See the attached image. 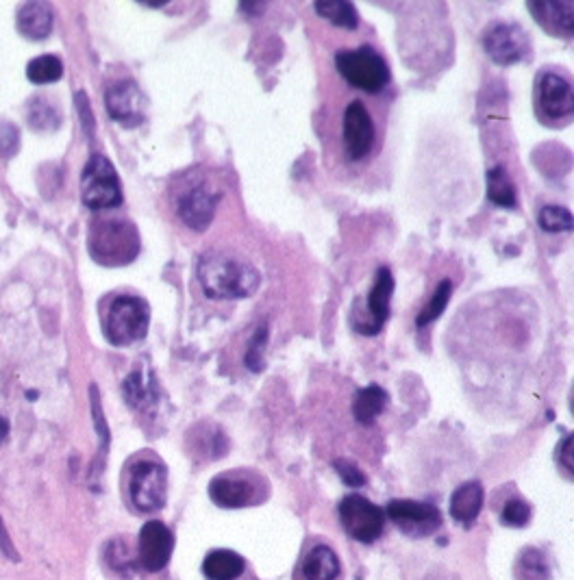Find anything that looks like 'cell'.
Listing matches in <instances>:
<instances>
[{"label":"cell","instance_id":"cell-1","mask_svg":"<svg viewBox=\"0 0 574 580\" xmlns=\"http://www.w3.org/2000/svg\"><path fill=\"white\" fill-rule=\"evenodd\" d=\"M196 276L205 296L211 300L248 298L257 292L261 283V276L251 263L218 250H209L198 259Z\"/></svg>","mask_w":574,"mask_h":580},{"label":"cell","instance_id":"cell-2","mask_svg":"<svg viewBox=\"0 0 574 580\" xmlns=\"http://www.w3.org/2000/svg\"><path fill=\"white\" fill-rule=\"evenodd\" d=\"M87 248L96 263L105 268L129 266L140 255L142 239L135 224L127 220H101L92 226Z\"/></svg>","mask_w":574,"mask_h":580},{"label":"cell","instance_id":"cell-3","mask_svg":"<svg viewBox=\"0 0 574 580\" xmlns=\"http://www.w3.org/2000/svg\"><path fill=\"white\" fill-rule=\"evenodd\" d=\"M335 68L348 85L357 87L361 92L377 94L390 83L392 74L388 63L370 46H361L355 50H340L335 55Z\"/></svg>","mask_w":574,"mask_h":580},{"label":"cell","instance_id":"cell-4","mask_svg":"<svg viewBox=\"0 0 574 580\" xmlns=\"http://www.w3.org/2000/svg\"><path fill=\"white\" fill-rule=\"evenodd\" d=\"M151 326V309L137 296H118L107 311L105 335L114 346H133L142 342Z\"/></svg>","mask_w":574,"mask_h":580},{"label":"cell","instance_id":"cell-5","mask_svg":"<svg viewBox=\"0 0 574 580\" xmlns=\"http://www.w3.org/2000/svg\"><path fill=\"white\" fill-rule=\"evenodd\" d=\"M83 203L94 211H105L122 205L120 176L107 157L94 155L81 174Z\"/></svg>","mask_w":574,"mask_h":580},{"label":"cell","instance_id":"cell-6","mask_svg":"<svg viewBox=\"0 0 574 580\" xmlns=\"http://www.w3.org/2000/svg\"><path fill=\"white\" fill-rule=\"evenodd\" d=\"M168 491V470L155 459L137 461L129 478V494L137 511L153 513L164 509Z\"/></svg>","mask_w":574,"mask_h":580},{"label":"cell","instance_id":"cell-7","mask_svg":"<svg viewBox=\"0 0 574 580\" xmlns=\"http://www.w3.org/2000/svg\"><path fill=\"white\" fill-rule=\"evenodd\" d=\"M340 522L348 537H353L361 544H372L383 533L385 526V511L377 504L370 502L368 498L351 494L340 502Z\"/></svg>","mask_w":574,"mask_h":580},{"label":"cell","instance_id":"cell-8","mask_svg":"<svg viewBox=\"0 0 574 580\" xmlns=\"http://www.w3.org/2000/svg\"><path fill=\"white\" fill-rule=\"evenodd\" d=\"M390 520L398 526V531L411 539L431 537L442 528V513L429 502L418 500H392L388 504Z\"/></svg>","mask_w":574,"mask_h":580},{"label":"cell","instance_id":"cell-9","mask_svg":"<svg viewBox=\"0 0 574 580\" xmlns=\"http://www.w3.org/2000/svg\"><path fill=\"white\" fill-rule=\"evenodd\" d=\"M535 109L548 122L572 118L574 94L570 81L557 72L542 70L535 81Z\"/></svg>","mask_w":574,"mask_h":580},{"label":"cell","instance_id":"cell-10","mask_svg":"<svg viewBox=\"0 0 574 580\" xmlns=\"http://www.w3.org/2000/svg\"><path fill=\"white\" fill-rule=\"evenodd\" d=\"M483 50L498 66H516L531 53L529 37L518 24H492L483 33Z\"/></svg>","mask_w":574,"mask_h":580},{"label":"cell","instance_id":"cell-11","mask_svg":"<svg viewBox=\"0 0 574 580\" xmlns=\"http://www.w3.org/2000/svg\"><path fill=\"white\" fill-rule=\"evenodd\" d=\"M209 498L220 509H244L264 500V489L242 472H224L209 483Z\"/></svg>","mask_w":574,"mask_h":580},{"label":"cell","instance_id":"cell-12","mask_svg":"<svg viewBox=\"0 0 574 580\" xmlns=\"http://www.w3.org/2000/svg\"><path fill=\"white\" fill-rule=\"evenodd\" d=\"M220 203V194L207 181H198L190 185L177 200V213L185 226L192 231L203 233L214 222L216 207Z\"/></svg>","mask_w":574,"mask_h":580},{"label":"cell","instance_id":"cell-13","mask_svg":"<svg viewBox=\"0 0 574 580\" xmlns=\"http://www.w3.org/2000/svg\"><path fill=\"white\" fill-rule=\"evenodd\" d=\"M174 550V535L164 522L144 524L140 539H137V563L146 572H161L170 563Z\"/></svg>","mask_w":574,"mask_h":580},{"label":"cell","instance_id":"cell-14","mask_svg":"<svg viewBox=\"0 0 574 580\" xmlns=\"http://www.w3.org/2000/svg\"><path fill=\"white\" fill-rule=\"evenodd\" d=\"M344 144L353 161L366 159L374 146V122L361 100H353L344 111Z\"/></svg>","mask_w":574,"mask_h":580},{"label":"cell","instance_id":"cell-15","mask_svg":"<svg viewBox=\"0 0 574 580\" xmlns=\"http://www.w3.org/2000/svg\"><path fill=\"white\" fill-rule=\"evenodd\" d=\"M109 116L127 129L144 122V96L135 81H120L111 85L105 96Z\"/></svg>","mask_w":574,"mask_h":580},{"label":"cell","instance_id":"cell-16","mask_svg":"<svg viewBox=\"0 0 574 580\" xmlns=\"http://www.w3.org/2000/svg\"><path fill=\"white\" fill-rule=\"evenodd\" d=\"M392 294H394V276L390 268H379L377 279H374L368 294V320L357 326L355 329L357 333L372 337L383 329V324L390 318Z\"/></svg>","mask_w":574,"mask_h":580},{"label":"cell","instance_id":"cell-17","mask_svg":"<svg viewBox=\"0 0 574 580\" xmlns=\"http://www.w3.org/2000/svg\"><path fill=\"white\" fill-rule=\"evenodd\" d=\"M529 14L540 27L548 33L561 37V40H570L574 31V5L572 0H531L527 5Z\"/></svg>","mask_w":574,"mask_h":580},{"label":"cell","instance_id":"cell-18","mask_svg":"<svg viewBox=\"0 0 574 580\" xmlns=\"http://www.w3.org/2000/svg\"><path fill=\"white\" fill-rule=\"evenodd\" d=\"M18 31L27 40H46L53 31V9L48 3H24L18 9Z\"/></svg>","mask_w":574,"mask_h":580},{"label":"cell","instance_id":"cell-19","mask_svg":"<svg viewBox=\"0 0 574 580\" xmlns=\"http://www.w3.org/2000/svg\"><path fill=\"white\" fill-rule=\"evenodd\" d=\"M122 394L133 409H140V411L153 409L159 400V389H157L155 378L151 372L146 374L144 370H135L124 378Z\"/></svg>","mask_w":574,"mask_h":580},{"label":"cell","instance_id":"cell-20","mask_svg":"<svg viewBox=\"0 0 574 580\" xmlns=\"http://www.w3.org/2000/svg\"><path fill=\"white\" fill-rule=\"evenodd\" d=\"M483 485L479 481H468L455 489L451 496V515L459 524H472L483 509Z\"/></svg>","mask_w":574,"mask_h":580},{"label":"cell","instance_id":"cell-21","mask_svg":"<svg viewBox=\"0 0 574 580\" xmlns=\"http://www.w3.org/2000/svg\"><path fill=\"white\" fill-rule=\"evenodd\" d=\"M301 572L305 580H338L340 559L329 546H314L303 559Z\"/></svg>","mask_w":574,"mask_h":580},{"label":"cell","instance_id":"cell-22","mask_svg":"<svg viewBox=\"0 0 574 580\" xmlns=\"http://www.w3.org/2000/svg\"><path fill=\"white\" fill-rule=\"evenodd\" d=\"M246 570V561L233 550H211L203 561V574L207 580H237Z\"/></svg>","mask_w":574,"mask_h":580},{"label":"cell","instance_id":"cell-23","mask_svg":"<svg viewBox=\"0 0 574 580\" xmlns=\"http://www.w3.org/2000/svg\"><path fill=\"white\" fill-rule=\"evenodd\" d=\"M388 400H390L388 392H385V389L379 385H368L364 389H359V392L355 394V400H353L355 420L359 424L370 426L383 413L385 405H388Z\"/></svg>","mask_w":574,"mask_h":580},{"label":"cell","instance_id":"cell-24","mask_svg":"<svg viewBox=\"0 0 574 580\" xmlns=\"http://www.w3.org/2000/svg\"><path fill=\"white\" fill-rule=\"evenodd\" d=\"M485 185H488V198L490 203L503 209H514L516 207V185L511 181L509 172L503 166H496L488 170L485 176Z\"/></svg>","mask_w":574,"mask_h":580},{"label":"cell","instance_id":"cell-25","mask_svg":"<svg viewBox=\"0 0 574 580\" xmlns=\"http://www.w3.org/2000/svg\"><path fill=\"white\" fill-rule=\"evenodd\" d=\"M316 14L340 29L355 31L359 27V14L353 3L348 0H318L314 3Z\"/></svg>","mask_w":574,"mask_h":580},{"label":"cell","instance_id":"cell-26","mask_svg":"<svg viewBox=\"0 0 574 580\" xmlns=\"http://www.w3.org/2000/svg\"><path fill=\"white\" fill-rule=\"evenodd\" d=\"M516 580H551V570L544 552L538 548H527L520 552V557L514 565Z\"/></svg>","mask_w":574,"mask_h":580},{"label":"cell","instance_id":"cell-27","mask_svg":"<svg viewBox=\"0 0 574 580\" xmlns=\"http://www.w3.org/2000/svg\"><path fill=\"white\" fill-rule=\"evenodd\" d=\"M27 77L31 83H37V85L57 83L61 77H64V63H61V59L55 55L35 57L29 61Z\"/></svg>","mask_w":574,"mask_h":580},{"label":"cell","instance_id":"cell-28","mask_svg":"<svg viewBox=\"0 0 574 580\" xmlns=\"http://www.w3.org/2000/svg\"><path fill=\"white\" fill-rule=\"evenodd\" d=\"M451 296H453V281L451 279H444L438 285V289H435V294L431 296V300L427 302V307H424L418 313V318H416V326H418V329H422V326H427V324L438 320L440 315L446 311L448 302H451Z\"/></svg>","mask_w":574,"mask_h":580},{"label":"cell","instance_id":"cell-29","mask_svg":"<svg viewBox=\"0 0 574 580\" xmlns=\"http://www.w3.org/2000/svg\"><path fill=\"white\" fill-rule=\"evenodd\" d=\"M105 561L111 567V572H116L122 578H129L133 574V563L137 559H133V554L127 546V541L122 539H114L105 550Z\"/></svg>","mask_w":574,"mask_h":580},{"label":"cell","instance_id":"cell-30","mask_svg":"<svg viewBox=\"0 0 574 580\" xmlns=\"http://www.w3.org/2000/svg\"><path fill=\"white\" fill-rule=\"evenodd\" d=\"M27 120L35 131H53L59 126V113L44 98H33L27 107Z\"/></svg>","mask_w":574,"mask_h":580},{"label":"cell","instance_id":"cell-31","mask_svg":"<svg viewBox=\"0 0 574 580\" xmlns=\"http://www.w3.org/2000/svg\"><path fill=\"white\" fill-rule=\"evenodd\" d=\"M538 224L544 233H570L572 226H574V218L568 209L557 207V205H548L540 211Z\"/></svg>","mask_w":574,"mask_h":580},{"label":"cell","instance_id":"cell-32","mask_svg":"<svg viewBox=\"0 0 574 580\" xmlns=\"http://www.w3.org/2000/svg\"><path fill=\"white\" fill-rule=\"evenodd\" d=\"M268 326L261 324L251 339V346L246 350V368L251 372H261L266 368V346H268Z\"/></svg>","mask_w":574,"mask_h":580},{"label":"cell","instance_id":"cell-33","mask_svg":"<svg viewBox=\"0 0 574 580\" xmlns=\"http://www.w3.org/2000/svg\"><path fill=\"white\" fill-rule=\"evenodd\" d=\"M531 520V509H529V504L520 500V498H511L505 507H503V513H501V522L505 526H511V528H522V526H527Z\"/></svg>","mask_w":574,"mask_h":580},{"label":"cell","instance_id":"cell-34","mask_svg":"<svg viewBox=\"0 0 574 580\" xmlns=\"http://www.w3.org/2000/svg\"><path fill=\"white\" fill-rule=\"evenodd\" d=\"M20 148V131L14 122L0 120V157H14Z\"/></svg>","mask_w":574,"mask_h":580},{"label":"cell","instance_id":"cell-35","mask_svg":"<svg viewBox=\"0 0 574 580\" xmlns=\"http://www.w3.org/2000/svg\"><path fill=\"white\" fill-rule=\"evenodd\" d=\"M333 470L340 474L342 478V483L348 485V487H364L366 485V474L361 472L355 463L351 461H346V459H338V461H333Z\"/></svg>","mask_w":574,"mask_h":580},{"label":"cell","instance_id":"cell-36","mask_svg":"<svg viewBox=\"0 0 574 580\" xmlns=\"http://www.w3.org/2000/svg\"><path fill=\"white\" fill-rule=\"evenodd\" d=\"M572 435H568L566 439H561V444L557 448V459H559V465L564 468V472L568 474V478H572V472H574V465H572Z\"/></svg>","mask_w":574,"mask_h":580},{"label":"cell","instance_id":"cell-37","mask_svg":"<svg viewBox=\"0 0 574 580\" xmlns=\"http://www.w3.org/2000/svg\"><path fill=\"white\" fill-rule=\"evenodd\" d=\"M77 109H79V116H81V120H83L85 133H87V135H94V116H92L90 100H87L85 92H77Z\"/></svg>","mask_w":574,"mask_h":580},{"label":"cell","instance_id":"cell-38","mask_svg":"<svg viewBox=\"0 0 574 580\" xmlns=\"http://www.w3.org/2000/svg\"><path fill=\"white\" fill-rule=\"evenodd\" d=\"M0 550H5L9 554V557L16 559V552H14V546H11V539H9L7 531H5L3 520H0Z\"/></svg>","mask_w":574,"mask_h":580},{"label":"cell","instance_id":"cell-39","mask_svg":"<svg viewBox=\"0 0 574 580\" xmlns=\"http://www.w3.org/2000/svg\"><path fill=\"white\" fill-rule=\"evenodd\" d=\"M266 3H240V9L246 11V14H261V11H266Z\"/></svg>","mask_w":574,"mask_h":580},{"label":"cell","instance_id":"cell-40","mask_svg":"<svg viewBox=\"0 0 574 580\" xmlns=\"http://www.w3.org/2000/svg\"><path fill=\"white\" fill-rule=\"evenodd\" d=\"M140 5L144 7H166L168 5V0H140Z\"/></svg>","mask_w":574,"mask_h":580},{"label":"cell","instance_id":"cell-41","mask_svg":"<svg viewBox=\"0 0 574 580\" xmlns=\"http://www.w3.org/2000/svg\"><path fill=\"white\" fill-rule=\"evenodd\" d=\"M7 433H9V424L5 418H0V441L7 437Z\"/></svg>","mask_w":574,"mask_h":580}]
</instances>
